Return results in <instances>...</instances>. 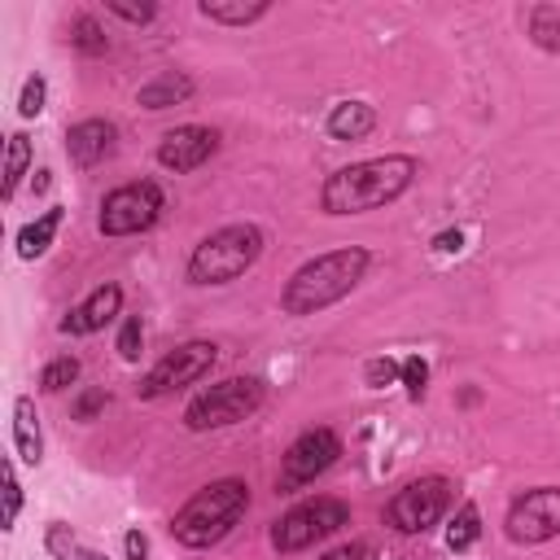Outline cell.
<instances>
[{
    "label": "cell",
    "instance_id": "obj_1",
    "mask_svg": "<svg viewBox=\"0 0 560 560\" xmlns=\"http://www.w3.org/2000/svg\"><path fill=\"white\" fill-rule=\"evenodd\" d=\"M420 175V162L411 153H385V158H368V162H350L337 166L324 188H319V210L324 214H368L381 210L389 201H398Z\"/></svg>",
    "mask_w": 560,
    "mask_h": 560
},
{
    "label": "cell",
    "instance_id": "obj_2",
    "mask_svg": "<svg viewBox=\"0 0 560 560\" xmlns=\"http://www.w3.org/2000/svg\"><path fill=\"white\" fill-rule=\"evenodd\" d=\"M372 254L363 245H337L324 249L315 258H306L280 289V311L284 315H315L341 298H350L359 289V280L368 276Z\"/></svg>",
    "mask_w": 560,
    "mask_h": 560
},
{
    "label": "cell",
    "instance_id": "obj_3",
    "mask_svg": "<svg viewBox=\"0 0 560 560\" xmlns=\"http://www.w3.org/2000/svg\"><path fill=\"white\" fill-rule=\"evenodd\" d=\"M249 508V486L241 477H219L210 486H201L175 516H171V538L179 547H192V551H206L214 547L219 538H228L236 529V521L245 516Z\"/></svg>",
    "mask_w": 560,
    "mask_h": 560
},
{
    "label": "cell",
    "instance_id": "obj_4",
    "mask_svg": "<svg viewBox=\"0 0 560 560\" xmlns=\"http://www.w3.org/2000/svg\"><path fill=\"white\" fill-rule=\"evenodd\" d=\"M267 249V232L258 223H223L201 236L188 254V284H232L245 276Z\"/></svg>",
    "mask_w": 560,
    "mask_h": 560
},
{
    "label": "cell",
    "instance_id": "obj_5",
    "mask_svg": "<svg viewBox=\"0 0 560 560\" xmlns=\"http://www.w3.org/2000/svg\"><path fill=\"white\" fill-rule=\"evenodd\" d=\"M267 398V385L258 376H228L210 389H201L188 407H184V424L192 433H210V429H228L245 416H254Z\"/></svg>",
    "mask_w": 560,
    "mask_h": 560
},
{
    "label": "cell",
    "instance_id": "obj_6",
    "mask_svg": "<svg viewBox=\"0 0 560 560\" xmlns=\"http://www.w3.org/2000/svg\"><path fill=\"white\" fill-rule=\"evenodd\" d=\"M451 503H455V481L442 472H424L402 490H394V499L385 503V521L398 534H424L451 512Z\"/></svg>",
    "mask_w": 560,
    "mask_h": 560
},
{
    "label": "cell",
    "instance_id": "obj_7",
    "mask_svg": "<svg viewBox=\"0 0 560 560\" xmlns=\"http://www.w3.org/2000/svg\"><path fill=\"white\" fill-rule=\"evenodd\" d=\"M341 525H350V508L332 494H319V499H306L298 508H289L276 525H271V547L280 556H293V551H306L315 547L319 538L337 534Z\"/></svg>",
    "mask_w": 560,
    "mask_h": 560
},
{
    "label": "cell",
    "instance_id": "obj_8",
    "mask_svg": "<svg viewBox=\"0 0 560 560\" xmlns=\"http://www.w3.org/2000/svg\"><path fill=\"white\" fill-rule=\"evenodd\" d=\"M166 210V192L158 179H131V184H118L105 192L101 201V232L105 236H136V232H149Z\"/></svg>",
    "mask_w": 560,
    "mask_h": 560
},
{
    "label": "cell",
    "instance_id": "obj_9",
    "mask_svg": "<svg viewBox=\"0 0 560 560\" xmlns=\"http://www.w3.org/2000/svg\"><path fill=\"white\" fill-rule=\"evenodd\" d=\"M341 459V438L337 429L319 424V429H306L289 442V451L280 455V472H276V490L293 494L302 486H311L315 477H324L332 464Z\"/></svg>",
    "mask_w": 560,
    "mask_h": 560
},
{
    "label": "cell",
    "instance_id": "obj_10",
    "mask_svg": "<svg viewBox=\"0 0 560 560\" xmlns=\"http://www.w3.org/2000/svg\"><path fill=\"white\" fill-rule=\"evenodd\" d=\"M219 363V346L214 341H184L175 350H166L149 372L144 381L136 385L140 398H166L184 385H197L201 376H210V368Z\"/></svg>",
    "mask_w": 560,
    "mask_h": 560
},
{
    "label": "cell",
    "instance_id": "obj_11",
    "mask_svg": "<svg viewBox=\"0 0 560 560\" xmlns=\"http://www.w3.org/2000/svg\"><path fill=\"white\" fill-rule=\"evenodd\" d=\"M503 534L516 547H538V542L560 538V486H534L516 494L503 516Z\"/></svg>",
    "mask_w": 560,
    "mask_h": 560
},
{
    "label": "cell",
    "instance_id": "obj_12",
    "mask_svg": "<svg viewBox=\"0 0 560 560\" xmlns=\"http://www.w3.org/2000/svg\"><path fill=\"white\" fill-rule=\"evenodd\" d=\"M219 144H223V136H219L214 127L184 122V127H171V131L158 140L153 158H158L162 171H171V175H188V171L206 166V162L219 153Z\"/></svg>",
    "mask_w": 560,
    "mask_h": 560
},
{
    "label": "cell",
    "instance_id": "obj_13",
    "mask_svg": "<svg viewBox=\"0 0 560 560\" xmlns=\"http://www.w3.org/2000/svg\"><path fill=\"white\" fill-rule=\"evenodd\" d=\"M118 311H122V289H118L114 280H105V284H96L79 306H70V315L61 319V332H70V337H92V332H101Z\"/></svg>",
    "mask_w": 560,
    "mask_h": 560
},
{
    "label": "cell",
    "instance_id": "obj_14",
    "mask_svg": "<svg viewBox=\"0 0 560 560\" xmlns=\"http://www.w3.org/2000/svg\"><path fill=\"white\" fill-rule=\"evenodd\" d=\"M114 144H118V127L105 122V118H83V122H74V127L66 131V158H70L79 171L101 166V162L114 153Z\"/></svg>",
    "mask_w": 560,
    "mask_h": 560
},
{
    "label": "cell",
    "instance_id": "obj_15",
    "mask_svg": "<svg viewBox=\"0 0 560 560\" xmlns=\"http://www.w3.org/2000/svg\"><path fill=\"white\" fill-rule=\"evenodd\" d=\"M324 131L332 140H368L376 131V109L368 101H337L324 118Z\"/></svg>",
    "mask_w": 560,
    "mask_h": 560
},
{
    "label": "cell",
    "instance_id": "obj_16",
    "mask_svg": "<svg viewBox=\"0 0 560 560\" xmlns=\"http://www.w3.org/2000/svg\"><path fill=\"white\" fill-rule=\"evenodd\" d=\"M192 79L184 74V70H162V74H153L149 83H140V92H136V105L140 109H171V105H184L188 96H192Z\"/></svg>",
    "mask_w": 560,
    "mask_h": 560
},
{
    "label": "cell",
    "instance_id": "obj_17",
    "mask_svg": "<svg viewBox=\"0 0 560 560\" xmlns=\"http://www.w3.org/2000/svg\"><path fill=\"white\" fill-rule=\"evenodd\" d=\"M13 446H18V459H26V464L44 459V429L35 416V398H26V394L13 398Z\"/></svg>",
    "mask_w": 560,
    "mask_h": 560
},
{
    "label": "cell",
    "instance_id": "obj_18",
    "mask_svg": "<svg viewBox=\"0 0 560 560\" xmlns=\"http://www.w3.org/2000/svg\"><path fill=\"white\" fill-rule=\"evenodd\" d=\"M61 219H66L61 206H52V210H44L39 219H31V223L18 232V258H26V262L44 258L48 245H52V236H57V228H61Z\"/></svg>",
    "mask_w": 560,
    "mask_h": 560
},
{
    "label": "cell",
    "instance_id": "obj_19",
    "mask_svg": "<svg viewBox=\"0 0 560 560\" xmlns=\"http://www.w3.org/2000/svg\"><path fill=\"white\" fill-rule=\"evenodd\" d=\"M197 13L210 18V22H219V26H249V22L267 18L271 4L267 0H249V4L245 0H201Z\"/></svg>",
    "mask_w": 560,
    "mask_h": 560
},
{
    "label": "cell",
    "instance_id": "obj_20",
    "mask_svg": "<svg viewBox=\"0 0 560 560\" xmlns=\"http://www.w3.org/2000/svg\"><path fill=\"white\" fill-rule=\"evenodd\" d=\"M525 35L542 52H560V4H529L525 9Z\"/></svg>",
    "mask_w": 560,
    "mask_h": 560
},
{
    "label": "cell",
    "instance_id": "obj_21",
    "mask_svg": "<svg viewBox=\"0 0 560 560\" xmlns=\"http://www.w3.org/2000/svg\"><path fill=\"white\" fill-rule=\"evenodd\" d=\"M70 48H79L83 57H101L109 48V35L96 22V13H74L70 18Z\"/></svg>",
    "mask_w": 560,
    "mask_h": 560
},
{
    "label": "cell",
    "instance_id": "obj_22",
    "mask_svg": "<svg viewBox=\"0 0 560 560\" xmlns=\"http://www.w3.org/2000/svg\"><path fill=\"white\" fill-rule=\"evenodd\" d=\"M26 166H31V136L26 131H13L9 144H4V201L18 192Z\"/></svg>",
    "mask_w": 560,
    "mask_h": 560
},
{
    "label": "cell",
    "instance_id": "obj_23",
    "mask_svg": "<svg viewBox=\"0 0 560 560\" xmlns=\"http://www.w3.org/2000/svg\"><path fill=\"white\" fill-rule=\"evenodd\" d=\"M477 534H481V512H477V503H459V512H455L451 525H446V547H451V551H468V547L477 542Z\"/></svg>",
    "mask_w": 560,
    "mask_h": 560
},
{
    "label": "cell",
    "instance_id": "obj_24",
    "mask_svg": "<svg viewBox=\"0 0 560 560\" xmlns=\"http://www.w3.org/2000/svg\"><path fill=\"white\" fill-rule=\"evenodd\" d=\"M74 381H79V359H74V354H57V359H48L44 372H39V389H44V394H61V389L74 385Z\"/></svg>",
    "mask_w": 560,
    "mask_h": 560
},
{
    "label": "cell",
    "instance_id": "obj_25",
    "mask_svg": "<svg viewBox=\"0 0 560 560\" xmlns=\"http://www.w3.org/2000/svg\"><path fill=\"white\" fill-rule=\"evenodd\" d=\"M398 376H402V363L389 359V354H376V359L363 363V385H368V389H385V385H394Z\"/></svg>",
    "mask_w": 560,
    "mask_h": 560
},
{
    "label": "cell",
    "instance_id": "obj_26",
    "mask_svg": "<svg viewBox=\"0 0 560 560\" xmlns=\"http://www.w3.org/2000/svg\"><path fill=\"white\" fill-rule=\"evenodd\" d=\"M44 105H48V83H44V74H31V79L22 83L18 114H22V118H39V114H44Z\"/></svg>",
    "mask_w": 560,
    "mask_h": 560
},
{
    "label": "cell",
    "instance_id": "obj_27",
    "mask_svg": "<svg viewBox=\"0 0 560 560\" xmlns=\"http://www.w3.org/2000/svg\"><path fill=\"white\" fill-rule=\"evenodd\" d=\"M402 385H407V398L411 402H420L424 398V389H429V363L420 359V354H407L402 359V376H398Z\"/></svg>",
    "mask_w": 560,
    "mask_h": 560
},
{
    "label": "cell",
    "instance_id": "obj_28",
    "mask_svg": "<svg viewBox=\"0 0 560 560\" xmlns=\"http://www.w3.org/2000/svg\"><path fill=\"white\" fill-rule=\"evenodd\" d=\"M0 477H4V516H0V525L13 529V521H18V512H22V486H18V472H13L9 459H4Z\"/></svg>",
    "mask_w": 560,
    "mask_h": 560
},
{
    "label": "cell",
    "instance_id": "obj_29",
    "mask_svg": "<svg viewBox=\"0 0 560 560\" xmlns=\"http://www.w3.org/2000/svg\"><path fill=\"white\" fill-rule=\"evenodd\" d=\"M140 346H144L140 315H127V319H122V328H118V354H122L127 363H136V359H140Z\"/></svg>",
    "mask_w": 560,
    "mask_h": 560
},
{
    "label": "cell",
    "instance_id": "obj_30",
    "mask_svg": "<svg viewBox=\"0 0 560 560\" xmlns=\"http://www.w3.org/2000/svg\"><path fill=\"white\" fill-rule=\"evenodd\" d=\"M105 13H114V18L131 22V26H144V22H153V18H158V4H153V0H144V4H122V0H105Z\"/></svg>",
    "mask_w": 560,
    "mask_h": 560
},
{
    "label": "cell",
    "instance_id": "obj_31",
    "mask_svg": "<svg viewBox=\"0 0 560 560\" xmlns=\"http://www.w3.org/2000/svg\"><path fill=\"white\" fill-rule=\"evenodd\" d=\"M44 547H48L57 560H70V556H74V534H70V525L52 521V525H48V534H44Z\"/></svg>",
    "mask_w": 560,
    "mask_h": 560
},
{
    "label": "cell",
    "instance_id": "obj_32",
    "mask_svg": "<svg viewBox=\"0 0 560 560\" xmlns=\"http://www.w3.org/2000/svg\"><path fill=\"white\" fill-rule=\"evenodd\" d=\"M105 402H109L105 389H83V394L70 402V411H74V420H92L96 411H105Z\"/></svg>",
    "mask_w": 560,
    "mask_h": 560
},
{
    "label": "cell",
    "instance_id": "obj_33",
    "mask_svg": "<svg viewBox=\"0 0 560 560\" xmlns=\"http://www.w3.org/2000/svg\"><path fill=\"white\" fill-rule=\"evenodd\" d=\"M368 556H372V542H368V538H350V542L324 551L319 560H368Z\"/></svg>",
    "mask_w": 560,
    "mask_h": 560
},
{
    "label": "cell",
    "instance_id": "obj_34",
    "mask_svg": "<svg viewBox=\"0 0 560 560\" xmlns=\"http://www.w3.org/2000/svg\"><path fill=\"white\" fill-rule=\"evenodd\" d=\"M122 547H127V560H144V556H149V538H144L140 529H127Z\"/></svg>",
    "mask_w": 560,
    "mask_h": 560
},
{
    "label": "cell",
    "instance_id": "obj_35",
    "mask_svg": "<svg viewBox=\"0 0 560 560\" xmlns=\"http://www.w3.org/2000/svg\"><path fill=\"white\" fill-rule=\"evenodd\" d=\"M459 241H464V232H459V228H446V232L433 236V249H438V254H451V249H459Z\"/></svg>",
    "mask_w": 560,
    "mask_h": 560
},
{
    "label": "cell",
    "instance_id": "obj_36",
    "mask_svg": "<svg viewBox=\"0 0 560 560\" xmlns=\"http://www.w3.org/2000/svg\"><path fill=\"white\" fill-rule=\"evenodd\" d=\"M74 560H105V556H101V551H79Z\"/></svg>",
    "mask_w": 560,
    "mask_h": 560
}]
</instances>
